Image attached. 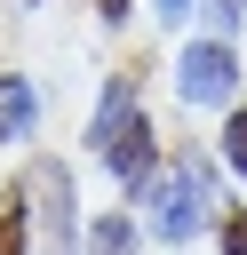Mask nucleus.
Wrapping results in <instances>:
<instances>
[{
  "label": "nucleus",
  "mask_w": 247,
  "mask_h": 255,
  "mask_svg": "<svg viewBox=\"0 0 247 255\" xmlns=\"http://www.w3.org/2000/svg\"><path fill=\"white\" fill-rule=\"evenodd\" d=\"M199 8H207V24H215L223 40H231V32H239V16H247V0H199Z\"/></svg>",
  "instance_id": "nucleus-8"
},
{
  "label": "nucleus",
  "mask_w": 247,
  "mask_h": 255,
  "mask_svg": "<svg viewBox=\"0 0 247 255\" xmlns=\"http://www.w3.org/2000/svg\"><path fill=\"white\" fill-rule=\"evenodd\" d=\"M175 96H183V104H231V96H239V56H231L223 32H215V40H183V56H175Z\"/></svg>",
  "instance_id": "nucleus-2"
},
{
  "label": "nucleus",
  "mask_w": 247,
  "mask_h": 255,
  "mask_svg": "<svg viewBox=\"0 0 247 255\" xmlns=\"http://www.w3.org/2000/svg\"><path fill=\"white\" fill-rule=\"evenodd\" d=\"M191 8H199V0H151V16H159V24H183Z\"/></svg>",
  "instance_id": "nucleus-9"
},
{
  "label": "nucleus",
  "mask_w": 247,
  "mask_h": 255,
  "mask_svg": "<svg viewBox=\"0 0 247 255\" xmlns=\"http://www.w3.org/2000/svg\"><path fill=\"white\" fill-rule=\"evenodd\" d=\"M32 191H40V215H48L56 255H88V247H80V215H72V175H64V167H40Z\"/></svg>",
  "instance_id": "nucleus-3"
},
{
  "label": "nucleus",
  "mask_w": 247,
  "mask_h": 255,
  "mask_svg": "<svg viewBox=\"0 0 247 255\" xmlns=\"http://www.w3.org/2000/svg\"><path fill=\"white\" fill-rule=\"evenodd\" d=\"M40 128V88L24 72H0V143H24Z\"/></svg>",
  "instance_id": "nucleus-4"
},
{
  "label": "nucleus",
  "mask_w": 247,
  "mask_h": 255,
  "mask_svg": "<svg viewBox=\"0 0 247 255\" xmlns=\"http://www.w3.org/2000/svg\"><path fill=\"white\" fill-rule=\"evenodd\" d=\"M207 199H215V167L183 151V159L167 167V183H159V199H151V231H159L167 247H191V239L207 231V215H215Z\"/></svg>",
  "instance_id": "nucleus-1"
},
{
  "label": "nucleus",
  "mask_w": 247,
  "mask_h": 255,
  "mask_svg": "<svg viewBox=\"0 0 247 255\" xmlns=\"http://www.w3.org/2000/svg\"><path fill=\"white\" fill-rule=\"evenodd\" d=\"M88 255H135V223L127 215H96L88 223Z\"/></svg>",
  "instance_id": "nucleus-5"
},
{
  "label": "nucleus",
  "mask_w": 247,
  "mask_h": 255,
  "mask_svg": "<svg viewBox=\"0 0 247 255\" xmlns=\"http://www.w3.org/2000/svg\"><path fill=\"white\" fill-rule=\"evenodd\" d=\"M24 239H32V207L8 199V207H0V255H24Z\"/></svg>",
  "instance_id": "nucleus-6"
},
{
  "label": "nucleus",
  "mask_w": 247,
  "mask_h": 255,
  "mask_svg": "<svg viewBox=\"0 0 247 255\" xmlns=\"http://www.w3.org/2000/svg\"><path fill=\"white\" fill-rule=\"evenodd\" d=\"M223 159H231V175H247V104H231V120H223Z\"/></svg>",
  "instance_id": "nucleus-7"
}]
</instances>
